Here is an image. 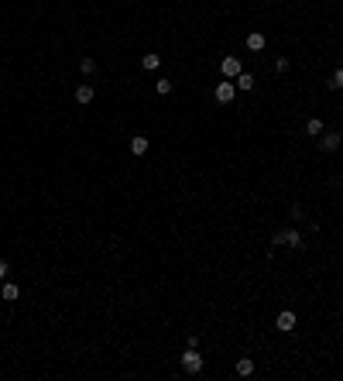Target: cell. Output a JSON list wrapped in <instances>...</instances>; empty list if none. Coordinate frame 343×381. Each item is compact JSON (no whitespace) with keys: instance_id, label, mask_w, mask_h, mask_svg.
I'll return each mask as SVG.
<instances>
[{"instance_id":"9c48e42d","label":"cell","mask_w":343,"mask_h":381,"mask_svg":"<svg viewBox=\"0 0 343 381\" xmlns=\"http://www.w3.org/2000/svg\"><path fill=\"white\" fill-rule=\"evenodd\" d=\"M264 45H268V38H264L261 31H251V35H247V48H251V52H261Z\"/></svg>"},{"instance_id":"8fae6325","label":"cell","mask_w":343,"mask_h":381,"mask_svg":"<svg viewBox=\"0 0 343 381\" xmlns=\"http://www.w3.org/2000/svg\"><path fill=\"white\" fill-rule=\"evenodd\" d=\"M237 374H240V378H251V374H254V361L251 357H240L237 361Z\"/></svg>"},{"instance_id":"52a82bcc","label":"cell","mask_w":343,"mask_h":381,"mask_svg":"<svg viewBox=\"0 0 343 381\" xmlns=\"http://www.w3.org/2000/svg\"><path fill=\"white\" fill-rule=\"evenodd\" d=\"M340 134H336V131H333V134H323V138H319V148L323 151H336V148H340Z\"/></svg>"},{"instance_id":"e0dca14e","label":"cell","mask_w":343,"mask_h":381,"mask_svg":"<svg viewBox=\"0 0 343 381\" xmlns=\"http://www.w3.org/2000/svg\"><path fill=\"white\" fill-rule=\"evenodd\" d=\"M155 90H158L161 96H168V93H172V79H158V82H155Z\"/></svg>"},{"instance_id":"7c38bea8","label":"cell","mask_w":343,"mask_h":381,"mask_svg":"<svg viewBox=\"0 0 343 381\" xmlns=\"http://www.w3.org/2000/svg\"><path fill=\"white\" fill-rule=\"evenodd\" d=\"M233 86H237V90H244V93H247V90H254V76H251V72H240Z\"/></svg>"},{"instance_id":"ac0fdd59","label":"cell","mask_w":343,"mask_h":381,"mask_svg":"<svg viewBox=\"0 0 343 381\" xmlns=\"http://www.w3.org/2000/svg\"><path fill=\"white\" fill-rule=\"evenodd\" d=\"M288 66H292V62H288L285 55H278V58H274V72H288Z\"/></svg>"},{"instance_id":"5b68a950","label":"cell","mask_w":343,"mask_h":381,"mask_svg":"<svg viewBox=\"0 0 343 381\" xmlns=\"http://www.w3.org/2000/svg\"><path fill=\"white\" fill-rule=\"evenodd\" d=\"M274 326H278L282 333H292V330H295V312H292V309L278 312V320H274Z\"/></svg>"},{"instance_id":"6da1fadb","label":"cell","mask_w":343,"mask_h":381,"mask_svg":"<svg viewBox=\"0 0 343 381\" xmlns=\"http://www.w3.org/2000/svg\"><path fill=\"white\" fill-rule=\"evenodd\" d=\"M271 244H274V247H282V244H285V247H295V251H298V247L306 244V237H302L298 230H278L271 237Z\"/></svg>"},{"instance_id":"d6986e66","label":"cell","mask_w":343,"mask_h":381,"mask_svg":"<svg viewBox=\"0 0 343 381\" xmlns=\"http://www.w3.org/2000/svg\"><path fill=\"white\" fill-rule=\"evenodd\" d=\"M4 278H7V261L0 258V282H4Z\"/></svg>"},{"instance_id":"ba28073f","label":"cell","mask_w":343,"mask_h":381,"mask_svg":"<svg viewBox=\"0 0 343 381\" xmlns=\"http://www.w3.org/2000/svg\"><path fill=\"white\" fill-rule=\"evenodd\" d=\"M0 295H4V302H14V299H21V289H17L14 282H7V278H4V289H0Z\"/></svg>"},{"instance_id":"277c9868","label":"cell","mask_w":343,"mask_h":381,"mask_svg":"<svg viewBox=\"0 0 343 381\" xmlns=\"http://www.w3.org/2000/svg\"><path fill=\"white\" fill-rule=\"evenodd\" d=\"M213 96H217V103L227 107V103H233V96H237V86H233L230 79H223V82L217 86V90H213Z\"/></svg>"},{"instance_id":"7a4b0ae2","label":"cell","mask_w":343,"mask_h":381,"mask_svg":"<svg viewBox=\"0 0 343 381\" xmlns=\"http://www.w3.org/2000/svg\"><path fill=\"white\" fill-rule=\"evenodd\" d=\"M182 371L185 374H199V371H203V357H199V347H189V350H185L182 357Z\"/></svg>"},{"instance_id":"5bb4252c","label":"cell","mask_w":343,"mask_h":381,"mask_svg":"<svg viewBox=\"0 0 343 381\" xmlns=\"http://www.w3.org/2000/svg\"><path fill=\"white\" fill-rule=\"evenodd\" d=\"M141 66H144V72H155L161 66V55H144V58H141Z\"/></svg>"},{"instance_id":"30bf717a","label":"cell","mask_w":343,"mask_h":381,"mask_svg":"<svg viewBox=\"0 0 343 381\" xmlns=\"http://www.w3.org/2000/svg\"><path fill=\"white\" fill-rule=\"evenodd\" d=\"M131 151H134V155H144V151H148V138H144V134H134V138H131Z\"/></svg>"},{"instance_id":"2e32d148","label":"cell","mask_w":343,"mask_h":381,"mask_svg":"<svg viewBox=\"0 0 343 381\" xmlns=\"http://www.w3.org/2000/svg\"><path fill=\"white\" fill-rule=\"evenodd\" d=\"M326 86H330V90H343V66L330 76V82H326Z\"/></svg>"},{"instance_id":"3957f363","label":"cell","mask_w":343,"mask_h":381,"mask_svg":"<svg viewBox=\"0 0 343 381\" xmlns=\"http://www.w3.org/2000/svg\"><path fill=\"white\" fill-rule=\"evenodd\" d=\"M220 72H223V79H237L240 72H244V66H240L237 55H227L223 62H220Z\"/></svg>"},{"instance_id":"4fadbf2b","label":"cell","mask_w":343,"mask_h":381,"mask_svg":"<svg viewBox=\"0 0 343 381\" xmlns=\"http://www.w3.org/2000/svg\"><path fill=\"white\" fill-rule=\"evenodd\" d=\"M306 134H312V138H319V134H323V120H319V117H309Z\"/></svg>"},{"instance_id":"9a60e30c","label":"cell","mask_w":343,"mask_h":381,"mask_svg":"<svg viewBox=\"0 0 343 381\" xmlns=\"http://www.w3.org/2000/svg\"><path fill=\"white\" fill-rule=\"evenodd\" d=\"M79 69H82V76H93V72H96V58H93V55H86V58L79 62Z\"/></svg>"},{"instance_id":"8992f818","label":"cell","mask_w":343,"mask_h":381,"mask_svg":"<svg viewBox=\"0 0 343 381\" xmlns=\"http://www.w3.org/2000/svg\"><path fill=\"white\" fill-rule=\"evenodd\" d=\"M93 96H96V90H93L90 82H82L79 90H76V103H82V107H86V103H93Z\"/></svg>"}]
</instances>
